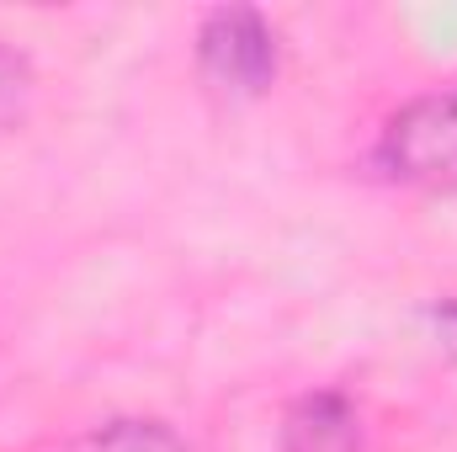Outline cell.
Listing matches in <instances>:
<instances>
[{
	"mask_svg": "<svg viewBox=\"0 0 457 452\" xmlns=\"http://www.w3.org/2000/svg\"><path fill=\"white\" fill-rule=\"evenodd\" d=\"M431 320H436V331H442V346L457 356V304H442V309H431Z\"/></svg>",
	"mask_w": 457,
	"mask_h": 452,
	"instance_id": "obj_6",
	"label": "cell"
},
{
	"mask_svg": "<svg viewBox=\"0 0 457 452\" xmlns=\"http://www.w3.org/2000/svg\"><path fill=\"white\" fill-rule=\"evenodd\" d=\"M86 452H187V442L165 421H107Z\"/></svg>",
	"mask_w": 457,
	"mask_h": 452,
	"instance_id": "obj_4",
	"label": "cell"
},
{
	"mask_svg": "<svg viewBox=\"0 0 457 452\" xmlns=\"http://www.w3.org/2000/svg\"><path fill=\"white\" fill-rule=\"evenodd\" d=\"M282 452H367V426L345 394L320 389V394H303L287 405Z\"/></svg>",
	"mask_w": 457,
	"mask_h": 452,
	"instance_id": "obj_3",
	"label": "cell"
},
{
	"mask_svg": "<svg viewBox=\"0 0 457 452\" xmlns=\"http://www.w3.org/2000/svg\"><path fill=\"white\" fill-rule=\"evenodd\" d=\"M372 165L420 192H457V91L415 96L410 107L388 117Z\"/></svg>",
	"mask_w": 457,
	"mask_h": 452,
	"instance_id": "obj_1",
	"label": "cell"
},
{
	"mask_svg": "<svg viewBox=\"0 0 457 452\" xmlns=\"http://www.w3.org/2000/svg\"><path fill=\"white\" fill-rule=\"evenodd\" d=\"M27 102H32V70L21 54L0 48V133L27 117Z\"/></svg>",
	"mask_w": 457,
	"mask_h": 452,
	"instance_id": "obj_5",
	"label": "cell"
},
{
	"mask_svg": "<svg viewBox=\"0 0 457 452\" xmlns=\"http://www.w3.org/2000/svg\"><path fill=\"white\" fill-rule=\"evenodd\" d=\"M197 64L228 96H261L277 80V32L250 5L208 11L197 32Z\"/></svg>",
	"mask_w": 457,
	"mask_h": 452,
	"instance_id": "obj_2",
	"label": "cell"
}]
</instances>
